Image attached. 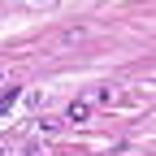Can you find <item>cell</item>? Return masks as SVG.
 <instances>
[{
  "label": "cell",
  "instance_id": "cell-1",
  "mask_svg": "<svg viewBox=\"0 0 156 156\" xmlns=\"http://www.w3.org/2000/svg\"><path fill=\"white\" fill-rule=\"evenodd\" d=\"M13 100H17V91H5V95H0V117H5V113L13 108Z\"/></svg>",
  "mask_w": 156,
  "mask_h": 156
}]
</instances>
